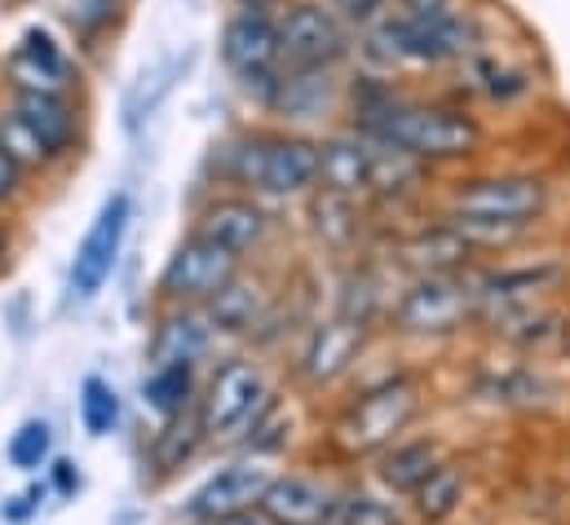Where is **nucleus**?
<instances>
[{"label":"nucleus","instance_id":"obj_9","mask_svg":"<svg viewBox=\"0 0 570 525\" xmlns=\"http://www.w3.org/2000/svg\"><path fill=\"white\" fill-rule=\"evenodd\" d=\"M275 477H279V473H275L262 455H253V459H235V464L217 468L213 477H204V482L190 491V499H186L181 513H186V522L190 525L244 522V517L262 513V499H266V491H271Z\"/></svg>","mask_w":570,"mask_h":525},{"label":"nucleus","instance_id":"obj_33","mask_svg":"<svg viewBox=\"0 0 570 525\" xmlns=\"http://www.w3.org/2000/svg\"><path fill=\"white\" fill-rule=\"evenodd\" d=\"M478 394L487 397L491 406H535V402H544L553 389H549V380H544L540 372H531V367H504V372H491V376L478 385Z\"/></svg>","mask_w":570,"mask_h":525},{"label":"nucleus","instance_id":"obj_28","mask_svg":"<svg viewBox=\"0 0 570 525\" xmlns=\"http://www.w3.org/2000/svg\"><path fill=\"white\" fill-rule=\"evenodd\" d=\"M464 495H469V473L460 468V464H442L433 477H429L425 486L407 499L412 504V517L425 525H442L451 522L455 513H460V504H464Z\"/></svg>","mask_w":570,"mask_h":525},{"label":"nucleus","instance_id":"obj_37","mask_svg":"<svg viewBox=\"0 0 570 525\" xmlns=\"http://www.w3.org/2000/svg\"><path fill=\"white\" fill-rule=\"evenodd\" d=\"M0 150H4L22 172H36V168L53 164V159H49V150L40 146V137L27 129L13 111H4V116H0Z\"/></svg>","mask_w":570,"mask_h":525},{"label":"nucleus","instance_id":"obj_44","mask_svg":"<svg viewBox=\"0 0 570 525\" xmlns=\"http://www.w3.org/2000/svg\"><path fill=\"white\" fill-rule=\"evenodd\" d=\"M562 349H567V358H570V331H567V340H562Z\"/></svg>","mask_w":570,"mask_h":525},{"label":"nucleus","instance_id":"obj_18","mask_svg":"<svg viewBox=\"0 0 570 525\" xmlns=\"http://www.w3.org/2000/svg\"><path fill=\"white\" fill-rule=\"evenodd\" d=\"M341 107V80L336 67H309V71H284L279 93L271 111L284 125H318Z\"/></svg>","mask_w":570,"mask_h":525},{"label":"nucleus","instance_id":"obj_4","mask_svg":"<svg viewBox=\"0 0 570 525\" xmlns=\"http://www.w3.org/2000/svg\"><path fill=\"white\" fill-rule=\"evenodd\" d=\"M318 141L305 132H253L230 150V177L257 195H309L318 190Z\"/></svg>","mask_w":570,"mask_h":525},{"label":"nucleus","instance_id":"obj_30","mask_svg":"<svg viewBox=\"0 0 570 525\" xmlns=\"http://www.w3.org/2000/svg\"><path fill=\"white\" fill-rule=\"evenodd\" d=\"M204 442H208V437H204L199 410H186V415H177V419H164V424H159V433L150 437V464L168 477V473L186 468Z\"/></svg>","mask_w":570,"mask_h":525},{"label":"nucleus","instance_id":"obj_38","mask_svg":"<svg viewBox=\"0 0 570 525\" xmlns=\"http://www.w3.org/2000/svg\"><path fill=\"white\" fill-rule=\"evenodd\" d=\"M345 27H358V31H367V27H376L381 18H390L394 13V0H323Z\"/></svg>","mask_w":570,"mask_h":525},{"label":"nucleus","instance_id":"obj_15","mask_svg":"<svg viewBox=\"0 0 570 525\" xmlns=\"http://www.w3.org/2000/svg\"><path fill=\"white\" fill-rule=\"evenodd\" d=\"M4 76H9L13 93H62L67 98L76 67L45 27H27L4 58Z\"/></svg>","mask_w":570,"mask_h":525},{"label":"nucleus","instance_id":"obj_1","mask_svg":"<svg viewBox=\"0 0 570 525\" xmlns=\"http://www.w3.org/2000/svg\"><path fill=\"white\" fill-rule=\"evenodd\" d=\"M358 49L376 71L451 67V62H469L473 53H482V27L469 9L438 13V18H412L394 9L390 18L363 31Z\"/></svg>","mask_w":570,"mask_h":525},{"label":"nucleus","instance_id":"obj_41","mask_svg":"<svg viewBox=\"0 0 570 525\" xmlns=\"http://www.w3.org/2000/svg\"><path fill=\"white\" fill-rule=\"evenodd\" d=\"M49 477H53V491H58V495H76V491H80V473H76L71 459H53Z\"/></svg>","mask_w":570,"mask_h":525},{"label":"nucleus","instance_id":"obj_6","mask_svg":"<svg viewBox=\"0 0 570 525\" xmlns=\"http://www.w3.org/2000/svg\"><path fill=\"white\" fill-rule=\"evenodd\" d=\"M275 406L271 380L253 358H226L199 389V424L208 442H230L239 433H253L257 419Z\"/></svg>","mask_w":570,"mask_h":525},{"label":"nucleus","instance_id":"obj_17","mask_svg":"<svg viewBox=\"0 0 570 525\" xmlns=\"http://www.w3.org/2000/svg\"><path fill=\"white\" fill-rule=\"evenodd\" d=\"M195 235H204L208 244H217V248H226V252H235V257L244 261L248 252H257V248L266 244L271 217H266L262 204L239 199V195H226V199H213V204L199 212Z\"/></svg>","mask_w":570,"mask_h":525},{"label":"nucleus","instance_id":"obj_10","mask_svg":"<svg viewBox=\"0 0 570 525\" xmlns=\"http://www.w3.org/2000/svg\"><path fill=\"white\" fill-rule=\"evenodd\" d=\"M239 278V257L208 244L204 235H190L173 248V257L159 269V300L164 305H186V309H204L213 296H222L230 283Z\"/></svg>","mask_w":570,"mask_h":525},{"label":"nucleus","instance_id":"obj_29","mask_svg":"<svg viewBox=\"0 0 570 525\" xmlns=\"http://www.w3.org/2000/svg\"><path fill=\"white\" fill-rule=\"evenodd\" d=\"M142 402L164 419H177L199 406V380L195 367H150L142 380Z\"/></svg>","mask_w":570,"mask_h":525},{"label":"nucleus","instance_id":"obj_36","mask_svg":"<svg viewBox=\"0 0 570 525\" xmlns=\"http://www.w3.org/2000/svg\"><path fill=\"white\" fill-rule=\"evenodd\" d=\"M4 455H9V464H13L18 473H40V468H49V459H53V428H49L45 419H22V424L13 428Z\"/></svg>","mask_w":570,"mask_h":525},{"label":"nucleus","instance_id":"obj_22","mask_svg":"<svg viewBox=\"0 0 570 525\" xmlns=\"http://www.w3.org/2000/svg\"><path fill=\"white\" fill-rule=\"evenodd\" d=\"M473 257L478 252L446 226V217L433 221V226H421L416 235H407L399 244V261L407 265L416 278H425V274H464L473 265Z\"/></svg>","mask_w":570,"mask_h":525},{"label":"nucleus","instance_id":"obj_12","mask_svg":"<svg viewBox=\"0 0 570 525\" xmlns=\"http://www.w3.org/2000/svg\"><path fill=\"white\" fill-rule=\"evenodd\" d=\"M279 53L287 71L336 67L350 53V27L323 0H292L279 18Z\"/></svg>","mask_w":570,"mask_h":525},{"label":"nucleus","instance_id":"obj_42","mask_svg":"<svg viewBox=\"0 0 570 525\" xmlns=\"http://www.w3.org/2000/svg\"><path fill=\"white\" fill-rule=\"evenodd\" d=\"M230 525H275V522H266L262 513H253V517H244V522H230Z\"/></svg>","mask_w":570,"mask_h":525},{"label":"nucleus","instance_id":"obj_13","mask_svg":"<svg viewBox=\"0 0 570 525\" xmlns=\"http://www.w3.org/2000/svg\"><path fill=\"white\" fill-rule=\"evenodd\" d=\"M367 336H372V327L367 323H354L345 314L318 323L305 336L301 354H296V380L305 389H332L336 380H345L358 367V358L367 349Z\"/></svg>","mask_w":570,"mask_h":525},{"label":"nucleus","instance_id":"obj_31","mask_svg":"<svg viewBox=\"0 0 570 525\" xmlns=\"http://www.w3.org/2000/svg\"><path fill=\"white\" fill-rule=\"evenodd\" d=\"M327 525H407V513L394 495L358 491V486H336Z\"/></svg>","mask_w":570,"mask_h":525},{"label":"nucleus","instance_id":"obj_34","mask_svg":"<svg viewBox=\"0 0 570 525\" xmlns=\"http://www.w3.org/2000/svg\"><path fill=\"white\" fill-rule=\"evenodd\" d=\"M446 226L473 248V252H513L535 235V226H513V221H482V217H455L446 212Z\"/></svg>","mask_w":570,"mask_h":525},{"label":"nucleus","instance_id":"obj_19","mask_svg":"<svg viewBox=\"0 0 570 525\" xmlns=\"http://www.w3.org/2000/svg\"><path fill=\"white\" fill-rule=\"evenodd\" d=\"M336 486L309 473H279L262 499V517L275 525H327Z\"/></svg>","mask_w":570,"mask_h":525},{"label":"nucleus","instance_id":"obj_20","mask_svg":"<svg viewBox=\"0 0 570 525\" xmlns=\"http://www.w3.org/2000/svg\"><path fill=\"white\" fill-rule=\"evenodd\" d=\"M372 141L363 132L345 129L318 141L323 168H318V190H336V195H367L372 190Z\"/></svg>","mask_w":570,"mask_h":525},{"label":"nucleus","instance_id":"obj_27","mask_svg":"<svg viewBox=\"0 0 570 525\" xmlns=\"http://www.w3.org/2000/svg\"><path fill=\"white\" fill-rule=\"evenodd\" d=\"M204 314L213 318L217 336H222V331H226V336H248V331L262 327L266 291H262V283H244V278H235L222 296H213V300L204 305Z\"/></svg>","mask_w":570,"mask_h":525},{"label":"nucleus","instance_id":"obj_23","mask_svg":"<svg viewBox=\"0 0 570 525\" xmlns=\"http://www.w3.org/2000/svg\"><path fill=\"white\" fill-rule=\"evenodd\" d=\"M9 111L40 137L49 159L71 155V146H76V111H71V102L62 93H13Z\"/></svg>","mask_w":570,"mask_h":525},{"label":"nucleus","instance_id":"obj_11","mask_svg":"<svg viewBox=\"0 0 570 525\" xmlns=\"http://www.w3.org/2000/svg\"><path fill=\"white\" fill-rule=\"evenodd\" d=\"M129 221H134V199L120 190L102 204V212L94 217V226L85 230L76 257H71V274H67V291L71 300H94L107 278L116 274L120 252H125V239H129Z\"/></svg>","mask_w":570,"mask_h":525},{"label":"nucleus","instance_id":"obj_14","mask_svg":"<svg viewBox=\"0 0 570 525\" xmlns=\"http://www.w3.org/2000/svg\"><path fill=\"white\" fill-rule=\"evenodd\" d=\"M562 278H567V265L549 261V257L478 269V318L482 314H500V309L540 305L549 291L562 287Z\"/></svg>","mask_w":570,"mask_h":525},{"label":"nucleus","instance_id":"obj_39","mask_svg":"<svg viewBox=\"0 0 570 525\" xmlns=\"http://www.w3.org/2000/svg\"><path fill=\"white\" fill-rule=\"evenodd\" d=\"M399 13H412V18H438V13H455L464 9L460 0H394Z\"/></svg>","mask_w":570,"mask_h":525},{"label":"nucleus","instance_id":"obj_21","mask_svg":"<svg viewBox=\"0 0 570 525\" xmlns=\"http://www.w3.org/2000/svg\"><path fill=\"white\" fill-rule=\"evenodd\" d=\"M442 464H446V450L438 437H403L399 446L376 455V482L385 486V495L412 499Z\"/></svg>","mask_w":570,"mask_h":525},{"label":"nucleus","instance_id":"obj_32","mask_svg":"<svg viewBox=\"0 0 570 525\" xmlns=\"http://www.w3.org/2000/svg\"><path fill=\"white\" fill-rule=\"evenodd\" d=\"M367 141H372V137H367ZM372 146H376V150H372V190H367V195L399 199V195L416 190V181L425 177V164L412 159V155H403V150H394V146H381V141H372Z\"/></svg>","mask_w":570,"mask_h":525},{"label":"nucleus","instance_id":"obj_26","mask_svg":"<svg viewBox=\"0 0 570 525\" xmlns=\"http://www.w3.org/2000/svg\"><path fill=\"white\" fill-rule=\"evenodd\" d=\"M460 71H464V89L469 93H478L487 102H500V107H509V102H518V98H527L535 89L531 71H522L513 62H500L491 53H473L469 62H460Z\"/></svg>","mask_w":570,"mask_h":525},{"label":"nucleus","instance_id":"obj_43","mask_svg":"<svg viewBox=\"0 0 570 525\" xmlns=\"http://www.w3.org/2000/svg\"><path fill=\"white\" fill-rule=\"evenodd\" d=\"M4 252H9V230L0 226V261H4Z\"/></svg>","mask_w":570,"mask_h":525},{"label":"nucleus","instance_id":"obj_2","mask_svg":"<svg viewBox=\"0 0 570 525\" xmlns=\"http://www.w3.org/2000/svg\"><path fill=\"white\" fill-rule=\"evenodd\" d=\"M381 146H394L421 164H455L482 150V125L464 107L451 102H421V98H399L381 120L367 129H354Z\"/></svg>","mask_w":570,"mask_h":525},{"label":"nucleus","instance_id":"obj_7","mask_svg":"<svg viewBox=\"0 0 570 525\" xmlns=\"http://www.w3.org/2000/svg\"><path fill=\"white\" fill-rule=\"evenodd\" d=\"M553 204V186L540 172H478L451 186L446 212L455 217H482V221H513V226H540Z\"/></svg>","mask_w":570,"mask_h":525},{"label":"nucleus","instance_id":"obj_8","mask_svg":"<svg viewBox=\"0 0 570 525\" xmlns=\"http://www.w3.org/2000/svg\"><path fill=\"white\" fill-rule=\"evenodd\" d=\"M222 58L239 76L244 93L257 98L271 111V102L279 93V76H284L279 71V62H284V53H279V22L266 9H239L226 22V31H222Z\"/></svg>","mask_w":570,"mask_h":525},{"label":"nucleus","instance_id":"obj_3","mask_svg":"<svg viewBox=\"0 0 570 525\" xmlns=\"http://www.w3.org/2000/svg\"><path fill=\"white\" fill-rule=\"evenodd\" d=\"M421 385L412 376H385L381 385L363 389L354 402L341 406V415L332 419V446L350 459L358 455H385L390 446H399L407 437V428L421 415Z\"/></svg>","mask_w":570,"mask_h":525},{"label":"nucleus","instance_id":"obj_25","mask_svg":"<svg viewBox=\"0 0 570 525\" xmlns=\"http://www.w3.org/2000/svg\"><path fill=\"white\" fill-rule=\"evenodd\" d=\"M309 230L323 248L332 252H350L358 244V230H363V212H358V199L350 195H336V190H314L309 195Z\"/></svg>","mask_w":570,"mask_h":525},{"label":"nucleus","instance_id":"obj_35","mask_svg":"<svg viewBox=\"0 0 570 525\" xmlns=\"http://www.w3.org/2000/svg\"><path fill=\"white\" fill-rule=\"evenodd\" d=\"M120 394L102 380V376H89L80 385V424L89 437H111L120 428Z\"/></svg>","mask_w":570,"mask_h":525},{"label":"nucleus","instance_id":"obj_5","mask_svg":"<svg viewBox=\"0 0 570 525\" xmlns=\"http://www.w3.org/2000/svg\"><path fill=\"white\" fill-rule=\"evenodd\" d=\"M478 318V269L412 278L390 305V327L407 340H442Z\"/></svg>","mask_w":570,"mask_h":525},{"label":"nucleus","instance_id":"obj_16","mask_svg":"<svg viewBox=\"0 0 570 525\" xmlns=\"http://www.w3.org/2000/svg\"><path fill=\"white\" fill-rule=\"evenodd\" d=\"M213 345H217V327L204 309L168 305V314L150 331L146 363L150 367H199L213 354Z\"/></svg>","mask_w":570,"mask_h":525},{"label":"nucleus","instance_id":"obj_24","mask_svg":"<svg viewBox=\"0 0 570 525\" xmlns=\"http://www.w3.org/2000/svg\"><path fill=\"white\" fill-rule=\"evenodd\" d=\"M482 323L491 327L495 340L513 345V349H544L553 340H567L570 327H562V314H553L549 305H522V309H500V314H482Z\"/></svg>","mask_w":570,"mask_h":525},{"label":"nucleus","instance_id":"obj_40","mask_svg":"<svg viewBox=\"0 0 570 525\" xmlns=\"http://www.w3.org/2000/svg\"><path fill=\"white\" fill-rule=\"evenodd\" d=\"M22 181H27V172L0 150V204H13L22 195Z\"/></svg>","mask_w":570,"mask_h":525}]
</instances>
